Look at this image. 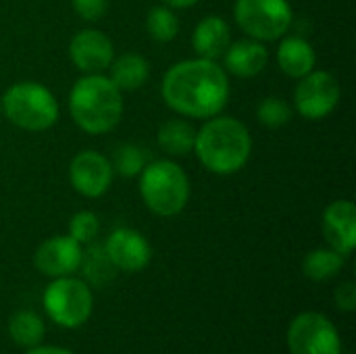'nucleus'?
I'll return each mask as SVG.
<instances>
[{
    "instance_id": "11",
    "label": "nucleus",
    "mask_w": 356,
    "mask_h": 354,
    "mask_svg": "<svg viewBox=\"0 0 356 354\" xmlns=\"http://www.w3.org/2000/svg\"><path fill=\"white\" fill-rule=\"evenodd\" d=\"M81 252V244L71 236H54L40 244L33 255V265L48 277H67L79 269Z\"/></svg>"
},
{
    "instance_id": "24",
    "label": "nucleus",
    "mask_w": 356,
    "mask_h": 354,
    "mask_svg": "<svg viewBox=\"0 0 356 354\" xmlns=\"http://www.w3.org/2000/svg\"><path fill=\"white\" fill-rule=\"evenodd\" d=\"M148 165V152L136 144L117 146L113 156V171H119L125 177H136Z\"/></svg>"
},
{
    "instance_id": "9",
    "label": "nucleus",
    "mask_w": 356,
    "mask_h": 354,
    "mask_svg": "<svg viewBox=\"0 0 356 354\" xmlns=\"http://www.w3.org/2000/svg\"><path fill=\"white\" fill-rule=\"evenodd\" d=\"M294 102L305 119H323L340 102V83L327 71H311L300 77L294 92Z\"/></svg>"
},
{
    "instance_id": "6",
    "label": "nucleus",
    "mask_w": 356,
    "mask_h": 354,
    "mask_svg": "<svg viewBox=\"0 0 356 354\" xmlns=\"http://www.w3.org/2000/svg\"><path fill=\"white\" fill-rule=\"evenodd\" d=\"M94 309L90 286L75 277H54L44 292V311L60 328L83 325Z\"/></svg>"
},
{
    "instance_id": "5",
    "label": "nucleus",
    "mask_w": 356,
    "mask_h": 354,
    "mask_svg": "<svg viewBox=\"0 0 356 354\" xmlns=\"http://www.w3.org/2000/svg\"><path fill=\"white\" fill-rule=\"evenodd\" d=\"M6 119L27 131H44L58 119V104L48 88L35 81H19L10 86L2 98Z\"/></svg>"
},
{
    "instance_id": "4",
    "label": "nucleus",
    "mask_w": 356,
    "mask_h": 354,
    "mask_svg": "<svg viewBox=\"0 0 356 354\" xmlns=\"http://www.w3.org/2000/svg\"><path fill=\"white\" fill-rule=\"evenodd\" d=\"M140 194L154 215L173 217L188 204L190 179L173 161H148L140 173Z\"/></svg>"
},
{
    "instance_id": "25",
    "label": "nucleus",
    "mask_w": 356,
    "mask_h": 354,
    "mask_svg": "<svg viewBox=\"0 0 356 354\" xmlns=\"http://www.w3.org/2000/svg\"><path fill=\"white\" fill-rule=\"evenodd\" d=\"M257 117L263 125L275 129V127H282L286 125L290 119H292V108L288 104V100L284 98H277V96H269L265 98L259 108H257Z\"/></svg>"
},
{
    "instance_id": "12",
    "label": "nucleus",
    "mask_w": 356,
    "mask_h": 354,
    "mask_svg": "<svg viewBox=\"0 0 356 354\" xmlns=\"http://www.w3.org/2000/svg\"><path fill=\"white\" fill-rule=\"evenodd\" d=\"M104 250H106L111 263L115 265V269L129 271V273L142 271L152 259V248H150L148 240L140 232L129 230V227L115 230L108 236Z\"/></svg>"
},
{
    "instance_id": "30",
    "label": "nucleus",
    "mask_w": 356,
    "mask_h": 354,
    "mask_svg": "<svg viewBox=\"0 0 356 354\" xmlns=\"http://www.w3.org/2000/svg\"><path fill=\"white\" fill-rule=\"evenodd\" d=\"M163 2H167L173 8H188V6H194L198 0H163Z\"/></svg>"
},
{
    "instance_id": "26",
    "label": "nucleus",
    "mask_w": 356,
    "mask_h": 354,
    "mask_svg": "<svg viewBox=\"0 0 356 354\" xmlns=\"http://www.w3.org/2000/svg\"><path fill=\"white\" fill-rule=\"evenodd\" d=\"M100 232V221L92 211L75 213L69 221V236L79 244H90Z\"/></svg>"
},
{
    "instance_id": "13",
    "label": "nucleus",
    "mask_w": 356,
    "mask_h": 354,
    "mask_svg": "<svg viewBox=\"0 0 356 354\" xmlns=\"http://www.w3.org/2000/svg\"><path fill=\"white\" fill-rule=\"evenodd\" d=\"M73 65L83 73H102L113 63V42L98 29H81L69 44Z\"/></svg>"
},
{
    "instance_id": "19",
    "label": "nucleus",
    "mask_w": 356,
    "mask_h": 354,
    "mask_svg": "<svg viewBox=\"0 0 356 354\" xmlns=\"http://www.w3.org/2000/svg\"><path fill=\"white\" fill-rule=\"evenodd\" d=\"M159 146L173 156H184L194 148L196 129L184 119H169L159 129Z\"/></svg>"
},
{
    "instance_id": "1",
    "label": "nucleus",
    "mask_w": 356,
    "mask_h": 354,
    "mask_svg": "<svg viewBox=\"0 0 356 354\" xmlns=\"http://www.w3.org/2000/svg\"><path fill=\"white\" fill-rule=\"evenodd\" d=\"M163 98L169 108L184 117H215L229 98L227 73L209 58L181 61L165 73Z\"/></svg>"
},
{
    "instance_id": "29",
    "label": "nucleus",
    "mask_w": 356,
    "mask_h": 354,
    "mask_svg": "<svg viewBox=\"0 0 356 354\" xmlns=\"http://www.w3.org/2000/svg\"><path fill=\"white\" fill-rule=\"evenodd\" d=\"M25 354H73L65 348H54V346H33L29 348V353Z\"/></svg>"
},
{
    "instance_id": "23",
    "label": "nucleus",
    "mask_w": 356,
    "mask_h": 354,
    "mask_svg": "<svg viewBox=\"0 0 356 354\" xmlns=\"http://www.w3.org/2000/svg\"><path fill=\"white\" fill-rule=\"evenodd\" d=\"M146 27H148V33H150L152 40H156V42H171L177 35V31H179V21H177V17L173 15L171 8L154 6L148 13Z\"/></svg>"
},
{
    "instance_id": "18",
    "label": "nucleus",
    "mask_w": 356,
    "mask_h": 354,
    "mask_svg": "<svg viewBox=\"0 0 356 354\" xmlns=\"http://www.w3.org/2000/svg\"><path fill=\"white\" fill-rule=\"evenodd\" d=\"M150 75V67L144 56L127 52L119 56L115 63H111V81L121 90V92H131L138 90L146 83Z\"/></svg>"
},
{
    "instance_id": "27",
    "label": "nucleus",
    "mask_w": 356,
    "mask_h": 354,
    "mask_svg": "<svg viewBox=\"0 0 356 354\" xmlns=\"http://www.w3.org/2000/svg\"><path fill=\"white\" fill-rule=\"evenodd\" d=\"M71 4L75 13L86 21H98L108 8L106 0H71Z\"/></svg>"
},
{
    "instance_id": "3",
    "label": "nucleus",
    "mask_w": 356,
    "mask_h": 354,
    "mask_svg": "<svg viewBox=\"0 0 356 354\" xmlns=\"http://www.w3.org/2000/svg\"><path fill=\"white\" fill-rule=\"evenodd\" d=\"M69 111L83 131L94 136L106 134L121 121V90L100 73H86L69 94Z\"/></svg>"
},
{
    "instance_id": "7",
    "label": "nucleus",
    "mask_w": 356,
    "mask_h": 354,
    "mask_svg": "<svg viewBox=\"0 0 356 354\" xmlns=\"http://www.w3.org/2000/svg\"><path fill=\"white\" fill-rule=\"evenodd\" d=\"M234 17L252 40H277L292 25L288 0H236Z\"/></svg>"
},
{
    "instance_id": "28",
    "label": "nucleus",
    "mask_w": 356,
    "mask_h": 354,
    "mask_svg": "<svg viewBox=\"0 0 356 354\" xmlns=\"http://www.w3.org/2000/svg\"><path fill=\"white\" fill-rule=\"evenodd\" d=\"M334 300H336V307L344 313H350L356 309V286L353 282H344L336 288V294H334Z\"/></svg>"
},
{
    "instance_id": "21",
    "label": "nucleus",
    "mask_w": 356,
    "mask_h": 354,
    "mask_svg": "<svg viewBox=\"0 0 356 354\" xmlns=\"http://www.w3.org/2000/svg\"><path fill=\"white\" fill-rule=\"evenodd\" d=\"M8 334L13 342L21 348L40 346L44 340V321L31 311H19L8 321Z\"/></svg>"
},
{
    "instance_id": "20",
    "label": "nucleus",
    "mask_w": 356,
    "mask_h": 354,
    "mask_svg": "<svg viewBox=\"0 0 356 354\" xmlns=\"http://www.w3.org/2000/svg\"><path fill=\"white\" fill-rule=\"evenodd\" d=\"M344 267V255L334 248H317L302 261V271L313 282H327Z\"/></svg>"
},
{
    "instance_id": "22",
    "label": "nucleus",
    "mask_w": 356,
    "mask_h": 354,
    "mask_svg": "<svg viewBox=\"0 0 356 354\" xmlns=\"http://www.w3.org/2000/svg\"><path fill=\"white\" fill-rule=\"evenodd\" d=\"M79 267H83V273L94 284H104L115 273V265L111 263L104 246H96V244H92L88 248V252H81V265Z\"/></svg>"
},
{
    "instance_id": "14",
    "label": "nucleus",
    "mask_w": 356,
    "mask_h": 354,
    "mask_svg": "<svg viewBox=\"0 0 356 354\" xmlns=\"http://www.w3.org/2000/svg\"><path fill=\"white\" fill-rule=\"evenodd\" d=\"M323 234L334 250L348 257L356 246V207L350 200H336L323 213Z\"/></svg>"
},
{
    "instance_id": "16",
    "label": "nucleus",
    "mask_w": 356,
    "mask_h": 354,
    "mask_svg": "<svg viewBox=\"0 0 356 354\" xmlns=\"http://www.w3.org/2000/svg\"><path fill=\"white\" fill-rule=\"evenodd\" d=\"M192 46L200 58H209V61L221 58L229 46V25L217 15L202 19L194 29Z\"/></svg>"
},
{
    "instance_id": "2",
    "label": "nucleus",
    "mask_w": 356,
    "mask_h": 354,
    "mask_svg": "<svg viewBox=\"0 0 356 354\" xmlns=\"http://www.w3.org/2000/svg\"><path fill=\"white\" fill-rule=\"evenodd\" d=\"M194 150L209 171L232 175L248 163L252 140L244 123L234 117L215 115L196 131Z\"/></svg>"
},
{
    "instance_id": "15",
    "label": "nucleus",
    "mask_w": 356,
    "mask_h": 354,
    "mask_svg": "<svg viewBox=\"0 0 356 354\" xmlns=\"http://www.w3.org/2000/svg\"><path fill=\"white\" fill-rule=\"evenodd\" d=\"M223 58H225V69L229 73L238 77H254L265 69L269 54H267V48L259 40L250 38V40H240L227 46Z\"/></svg>"
},
{
    "instance_id": "17",
    "label": "nucleus",
    "mask_w": 356,
    "mask_h": 354,
    "mask_svg": "<svg viewBox=\"0 0 356 354\" xmlns=\"http://www.w3.org/2000/svg\"><path fill=\"white\" fill-rule=\"evenodd\" d=\"M277 63L286 75L300 79L315 69L317 54H315V48L307 40L298 35H290L277 48Z\"/></svg>"
},
{
    "instance_id": "8",
    "label": "nucleus",
    "mask_w": 356,
    "mask_h": 354,
    "mask_svg": "<svg viewBox=\"0 0 356 354\" xmlns=\"http://www.w3.org/2000/svg\"><path fill=\"white\" fill-rule=\"evenodd\" d=\"M292 354H342L340 334L321 313H302L288 328Z\"/></svg>"
},
{
    "instance_id": "10",
    "label": "nucleus",
    "mask_w": 356,
    "mask_h": 354,
    "mask_svg": "<svg viewBox=\"0 0 356 354\" xmlns=\"http://www.w3.org/2000/svg\"><path fill=\"white\" fill-rule=\"evenodd\" d=\"M71 186L86 198L102 196L113 182V165L94 150H83L73 156L69 167Z\"/></svg>"
},
{
    "instance_id": "31",
    "label": "nucleus",
    "mask_w": 356,
    "mask_h": 354,
    "mask_svg": "<svg viewBox=\"0 0 356 354\" xmlns=\"http://www.w3.org/2000/svg\"><path fill=\"white\" fill-rule=\"evenodd\" d=\"M0 113H2V100H0Z\"/></svg>"
}]
</instances>
